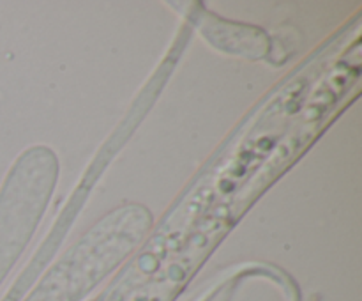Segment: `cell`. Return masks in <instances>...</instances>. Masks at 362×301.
<instances>
[{"label":"cell","instance_id":"6da1fadb","mask_svg":"<svg viewBox=\"0 0 362 301\" xmlns=\"http://www.w3.org/2000/svg\"><path fill=\"white\" fill-rule=\"evenodd\" d=\"M11 215V184L6 179L2 191H0V283L6 278L7 271L13 262L20 255L21 248L27 244L30 237V227L28 229H14L13 222H9Z\"/></svg>","mask_w":362,"mask_h":301}]
</instances>
